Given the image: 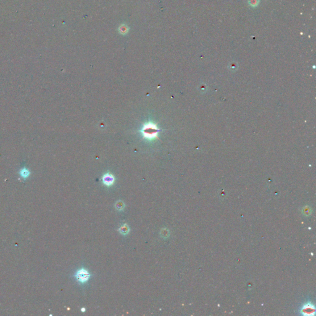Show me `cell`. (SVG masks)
<instances>
[{
    "mask_svg": "<svg viewBox=\"0 0 316 316\" xmlns=\"http://www.w3.org/2000/svg\"><path fill=\"white\" fill-rule=\"evenodd\" d=\"M160 235L163 238H167L169 236V231L167 228H162L160 230Z\"/></svg>",
    "mask_w": 316,
    "mask_h": 316,
    "instance_id": "obj_9",
    "label": "cell"
},
{
    "mask_svg": "<svg viewBox=\"0 0 316 316\" xmlns=\"http://www.w3.org/2000/svg\"><path fill=\"white\" fill-rule=\"evenodd\" d=\"M77 280L81 283H84L86 282L90 277V274L88 272L87 270L85 268H80L78 270L75 275Z\"/></svg>",
    "mask_w": 316,
    "mask_h": 316,
    "instance_id": "obj_3",
    "label": "cell"
},
{
    "mask_svg": "<svg viewBox=\"0 0 316 316\" xmlns=\"http://www.w3.org/2000/svg\"><path fill=\"white\" fill-rule=\"evenodd\" d=\"M85 310H86V309H85V307H82V308L81 309V312H85Z\"/></svg>",
    "mask_w": 316,
    "mask_h": 316,
    "instance_id": "obj_10",
    "label": "cell"
},
{
    "mask_svg": "<svg viewBox=\"0 0 316 316\" xmlns=\"http://www.w3.org/2000/svg\"><path fill=\"white\" fill-rule=\"evenodd\" d=\"M118 230L121 234L125 235H127L128 233V232L130 231V228H129L128 225L127 223H124L118 228Z\"/></svg>",
    "mask_w": 316,
    "mask_h": 316,
    "instance_id": "obj_5",
    "label": "cell"
},
{
    "mask_svg": "<svg viewBox=\"0 0 316 316\" xmlns=\"http://www.w3.org/2000/svg\"><path fill=\"white\" fill-rule=\"evenodd\" d=\"M102 183L107 186H110L114 184V182L115 181L114 177L110 174V173H106L104 174L102 177Z\"/></svg>",
    "mask_w": 316,
    "mask_h": 316,
    "instance_id": "obj_4",
    "label": "cell"
},
{
    "mask_svg": "<svg viewBox=\"0 0 316 316\" xmlns=\"http://www.w3.org/2000/svg\"><path fill=\"white\" fill-rule=\"evenodd\" d=\"M302 213L305 216H309V215H310L312 214V209H311V208L310 207L306 206L305 207L303 208Z\"/></svg>",
    "mask_w": 316,
    "mask_h": 316,
    "instance_id": "obj_8",
    "label": "cell"
},
{
    "mask_svg": "<svg viewBox=\"0 0 316 316\" xmlns=\"http://www.w3.org/2000/svg\"><path fill=\"white\" fill-rule=\"evenodd\" d=\"M125 204L122 201H118L115 203V209L118 210H122L124 209Z\"/></svg>",
    "mask_w": 316,
    "mask_h": 316,
    "instance_id": "obj_7",
    "label": "cell"
},
{
    "mask_svg": "<svg viewBox=\"0 0 316 316\" xmlns=\"http://www.w3.org/2000/svg\"><path fill=\"white\" fill-rule=\"evenodd\" d=\"M19 173H20V176H21L22 178H27V177L30 175V172H29V170H28L26 167H23V168H22V169H20Z\"/></svg>",
    "mask_w": 316,
    "mask_h": 316,
    "instance_id": "obj_6",
    "label": "cell"
},
{
    "mask_svg": "<svg viewBox=\"0 0 316 316\" xmlns=\"http://www.w3.org/2000/svg\"><path fill=\"white\" fill-rule=\"evenodd\" d=\"M299 312L301 315H313L315 312V306L310 301H308L301 307Z\"/></svg>",
    "mask_w": 316,
    "mask_h": 316,
    "instance_id": "obj_2",
    "label": "cell"
},
{
    "mask_svg": "<svg viewBox=\"0 0 316 316\" xmlns=\"http://www.w3.org/2000/svg\"><path fill=\"white\" fill-rule=\"evenodd\" d=\"M160 129L157 128L156 124L152 122L144 123L141 130V132L143 134V138L149 140L154 138L159 139L157 135Z\"/></svg>",
    "mask_w": 316,
    "mask_h": 316,
    "instance_id": "obj_1",
    "label": "cell"
}]
</instances>
